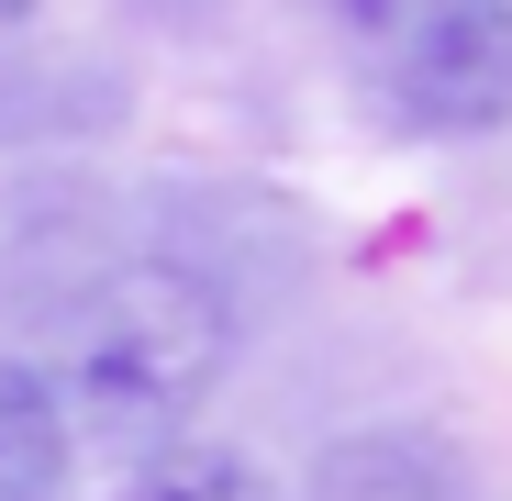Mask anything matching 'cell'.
<instances>
[{"mask_svg": "<svg viewBox=\"0 0 512 501\" xmlns=\"http://www.w3.org/2000/svg\"><path fill=\"white\" fill-rule=\"evenodd\" d=\"M223 346L234 323L223 301L190 279V268H101L90 290H78L67 334H56V412L67 435H101V446H167L190 424V401L223 379Z\"/></svg>", "mask_w": 512, "mask_h": 501, "instance_id": "1", "label": "cell"}, {"mask_svg": "<svg viewBox=\"0 0 512 501\" xmlns=\"http://www.w3.org/2000/svg\"><path fill=\"white\" fill-rule=\"evenodd\" d=\"M334 45L401 134L512 123V0H334Z\"/></svg>", "mask_w": 512, "mask_h": 501, "instance_id": "2", "label": "cell"}, {"mask_svg": "<svg viewBox=\"0 0 512 501\" xmlns=\"http://www.w3.org/2000/svg\"><path fill=\"white\" fill-rule=\"evenodd\" d=\"M301 501H479V468L435 424H357L312 457Z\"/></svg>", "mask_w": 512, "mask_h": 501, "instance_id": "3", "label": "cell"}, {"mask_svg": "<svg viewBox=\"0 0 512 501\" xmlns=\"http://www.w3.org/2000/svg\"><path fill=\"white\" fill-rule=\"evenodd\" d=\"M67 457H78V435H67L45 368L0 357V501H67Z\"/></svg>", "mask_w": 512, "mask_h": 501, "instance_id": "4", "label": "cell"}, {"mask_svg": "<svg viewBox=\"0 0 512 501\" xmlns=\"http://www.w3.org/2000/svg\"><path fill=\"white\" fill-rule=\"evenodd\" d=\"M123 501H279V479L256 468L245 446H212V435H167L134 457Z\"/></svg>", "mask_w": 512, "mask_h": 501, "instance_id": "5", "label": "cell"}, {"mask_svg": "<svg viewBox=\"0 0 512 501\" xmlns=\"http://www.w3.org/2000/svg\"><path fill=\"white\" fill-rule=\"evenodd\" d=\"M23 12H34V0H0V23H23Z\"/></svg>", "mask_w": 512, "mask_h": 501, "instance_id": "6", "label": "cell"}]
</instances>
